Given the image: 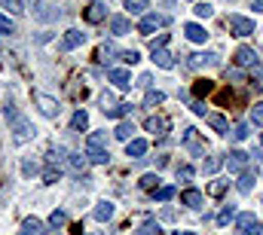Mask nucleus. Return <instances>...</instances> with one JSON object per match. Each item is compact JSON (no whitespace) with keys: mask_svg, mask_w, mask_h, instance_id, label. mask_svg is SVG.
<instances>
[{"mask_svg":"<svg viewBox=\"0 0 263 235\" xmlns=\"http://www.w3.org/2000/svg\"><path fill=\"white\" fill-rule=\"evenodd\" d=\"M227 28H230V34L233 37H251L254 34V18H248V15H230L227 18Z\"/></svg>","mask_w":263,"mask_h":235,"instance_id":"1","label":"nucleus"},{"mask_svg":"<svg viewBox=\"0 0 263 235\" xmlns=\"http://www.w3.org/2000/svg\"><path fill=\"white\" fill-rule=\"evenodd\" d=\"M34 134H37V128H34L31 119L18 116L15 122H12V141H15V144H25V141H31Z\"/></svg>","mask_w":263,"mask_h":235,"instance_id":"2","label":"nucleus"},{"mask_svg":"<svg viewBox=\"0 0 263 235\" xmlns=\"http://www.w3.org/2000/svg\"><path fill=\"white\" fill-rule=\"evenodd\" d=\"M181 144H184L187 153H193V156H205V141H202V134H199L196 128H184Z\"/></svg>","mask_w":263,"mask_h":235,"instance_id":"3","label":"nucleus"},{"mask_svg":"<svg viewBox=\"0 0 263 235\" xmlns=\"http://www.w3.org/2000/svg\"><path fill=\"white\" fill-rule=\"evenodd\" d=\"M236 229H239V235H263V223L254 214H239L236 217Z\"/></svg>","mask_w":263,"mask_h":235,"instance_id":"4","label":"nucleus"},{"mask_svg":"<svg viewBox=\"0 0 263 235\" xmlns=\"http://www.w3.org/2000/svg\"><path fill=\"white\" fill-rule=\"evenodd\" d=\"M34 104L40 107V113H43L46 119H55V116H59V110H62V107H59V101H55V98H49V95H43V92H34Z\"/></svg>","mask_w":263,"mask_h":235,"instance_id":"5","label":"nucleus"},{"mask_svg":"<svg viewBox=\"0 0 263 235\" xmlns=\"http://www.w3.org/2000/svg\"><path fill=\"white\" fill-rule=\"evenodd\" d=\"M168 125H172V119L165 116V113H156V116H150L144 122V128H147L153 138H165V134H168Z\"/></svg>","mask_w":263,"mask_h":235,"instance_id":"6","label":"nucleus"},{"mask_svg":"<svg viewBox=\"0 0 263 235\" xmlns=\"http://www.w3.org/2000/svg\"><path fill=\"white\" fill-rule=\"evenodd\" d=\"M233 58H236V67H251V70H254V67L260 64V55H257V49H251V46H239Z\"/></svg>","mask_w":263,"mask_h":235,"instance_id":"7","label":"nucleus"},{"mask_svg":"<svg viewBox=\"0 0 263 235\" xmlns=\"http://www.w3.org/2000/svg\"><path fill=\"white\" fill-rule=\"evenodd\" d=\"M248 162H251V153H242V150H230V153H227V168H230L233 174H242Z\"/></svg>","mask_w":263,"mask_h":235,"instance_id":"8","label":"nucleus"},{"mask_svg":"<svg viewBox=\"0 0 263 235\" xmlns=\"http://www.w3.org/2000/svg\"><path fill=\"white\" fill-rule=\"evenodd\" d=\"M214 64H220V58H217L214 52H193V55L187 58V67H190V70H199V67H214Z\"/></svg>","mask_w":263,"mask_h":235,"instance_id":"9","label":"nucleus"},{"mask_svg":"<svg viewBox=\"0 0 263 235\" xmlns=\"http://www.w3.org/2000/svg\"><path fill=\"white\" fill-rule=\"evenodd\" d=\"M83 18H86L89 25H98V22H104V18H107V6H104L101 0H92V3L86 6V12H83Z\"/></svg>","mask_w":263,"mask_h":235,"instance_id":"10","label":"nucleus"},{"mask_svg":"<svg viewBox=\"0 0 263 235\" xmlns=\"http://www.w3.org/2000/svg\"><path fill=\"white\" fill-rule=\"evenodd\" d=\"M159 25H165V18H162V15H156V12H147V15L138 22V31H141L144 37H150V34H153Z\"/></svg>","mask_w":263,"mask_h":235,"instance_id":"11","label":"nucleus"},{"mask_svg":"<svg viewBox=\"0 0 263 235\" xmlns=\"http://www.w3.org/2000/svg\"><path fill=\"white\" fill-rule=\"evenodd\" d=\"M181 202H184L187 208H193V211H196V208H202V202H205V192L196 189V186H187V189L181 192Z\"/></svg>","mask_w":263,"mask_h":235,"instance_id":"12","label":"nucleus"},{"mask_svg":"<svg viewBox=\"0 0 263 235\" xmlns=\"http://www.w3.org/2000/svg\"><path fill=\"white\" fill-rule=\"evenodd\" d=\"M184 34H187L190 43H205V40H208V31H205L199 22H187V25H184Z\"/></svg>","mask_w":263,"mask_h":235,"instance_id":"13","label":"nucleus"},{"mask_svg":"<svg viewBox=\"0 0 263 235\" xmlns=\"http://www.w3.org/2000/svg\"><path fill=\"white\" fill-rule=\"evenodd\" d=\"M107 76H110V83H114L117 89H132V73L126 67H114Z\"/></svg>","mask_w":263,"mask_h":235,"instance_id":"14","label":"nucleus"},{"mask_svg":"<svg viewBox=\"0 0 263 235\" xmlns=\"http://www.w3.org/2000/svg\"><path fill=\"white\" fill-rule=\"evenodd\" d=\"M129 31H132V22L126 15H110V34L114 37H126Z\"/></svg>","mask_w":263,"mask_h":235,"instance_id":"15","label":"nucleus"},{"mask_svg":"<svg viewBox=\"0 0 263 235\" xmlns=\"http://www.w3.org/2000/svg\"><path fill=\"white\" fill-rule=\"evenodd\" d=\"M147 141H141V138H132L129 144H126V156H132V159H144L147 156Z\"/></svg>","mask_w":263,"mask_h":235,"instance_id":"16","label":"nucleus"},{"mask_svg":"<svg viewBox=\"0 0 263 235\" xmlns=\"http://www.w3.org/2000/svg\"><path fill=\"white\" fill-rule=\"evenodd\" d=\"M205 122H208L217 134H230V119L223 116V113H208V116H205Z\"/></svg>","mask_w":263,"mask_h":235,"instance_id":"17","label":"nucleus"},{"mask_svg":"<svg viewBox=\"0 0 263 235\" xmlns=\"http://www.w3.org/2000/svg\"><path fill=\"white\" fill-rule=\"evenodd\" d=\"M83 40H86V34H83V31H77V28H70V31H65L62 49H77V46H83Z\"/></svg>","mask_w":263,"mask_h":235,"instance_id":"18","label":"nucleus"},{"mask_svg":"<svg viewBox=\"0 0 263 235\" xmlns=\"http://www.w3.org/2000/svg\"><path fill=\"white\" fill-rule=\"evenodd\" d=\"M153 64L162 67V70H172V67H175V55H172L168 49H156V52H153Z\"/></svg>","mask_w":263,"mask_h":235,"instance_id":"19","label":"nucleus"},{"mask_svg":"<svg viewBox=\"0 0 263 235\" xmlns=\"http://www.w3.org/2000/svg\"><path fill=\"white\" fill-rule=\"evenodd\" d=\"M254 180H257V177H254V171H242V174H239V180H236V189H239L242 195H248V192L254 189Z\"/></svg>","mask_w":263,"mask_h":235,"instance_id":"20","label":"nucleus"},{"mask_svg":"<svg viewBox=\"0 0 263 235\" xmlns=\"http://www.w3.org/2000/svg\"><path fill=\"white\" fill-rule=\"evenodd\" d=\"M132 134H135V122H129V119H123V122L114 128V138H117V141H126V144H129Z\"/></svg>","mask_w":263,"mask_h":235,"instance_id":"21","label":"nucleus"},{"mask_svg":"<svg viewBox=\"0 0 263 235\" xmlns=\"http://www.w3.org/2000/svg\"><path fill=\"white\" fill-rule=\"evenodd\" d=\"M18 235H43V220H37V217H28V220L22 223Z\"/></svg>","mask_w":263,"mask_h":235,"instance_id":"22","label":"nucleus"},{"mask_svg":"<svg viewBox=\"0 0 263 235\" xmlns=\"http://www.w3.org/2000/svg\"><path fill=\"white\" fill-rule=\"evenodd\" d=\"M248 134H251V128H248V122H236V125L230 128V141H233V144H242V141H245Z\"/></svg>","mask_w":263,"mask_h":235,"instance_id":"23","label":"nucleus"},{"mask_svg":"<svg viewBox=\"0 0 263 235\" xmlns=\"http://www.w3.org/2000/svg\"><path fill=\"white\" fill-rule=\"evenodd\" d=\"M86 156H89V162H95V165H104V162L110 159V153H107L104 147H86Z\"/></svg>","mask_w":263,"mask_h":235,"instance_id":"24","label":"nucleus"},{"mask_svg":"<svg viewBox=\"0 0 263 235\" xmlns=\"http://www.w3.org/2000/svg\"><path fill=\"white\" fill-rule=\"evenodd\" d=\"M223 165H227V159H223V156H208V159L202 162V171H205V174H217Z\"/></svg>","mask_w":263,"mask_h":235,"instance_id":"25","label":"nucleus"},{"mask_svg":"<svg viewBox=\"0 0 263 235\" xmlns=\"http://www.w3.org/2000/svg\"><path fill=\"white\" fill-rule=\"evenodd\" d=\"M110 217H114V202H98L95 205V220L98 223H107Z\"/></svg>","mask_w":263,"mask_h":235,"instance_id":"26","label":"nucleus"},{"mask_svg":"<svg viewBox=\"0 0 263 235\" xmlns=\"http://www.w3.org/2000/svg\"><path fill=\"white\" fill-rule=\"evenodd\" d=\"M162 101H165V95H162L159 89H147V92H144V107L153 110V107H159Z\"/></svg>","mask_w":263,"mask_h":235,"instance_id":"27","label":"nucleus"},{"mask_svg":"<svg viewBox=\"0 0 263 235\" xmlns=\"http://www.w3.org/2000/svg\"><path fill=\"white\" fill-rule=\"evenodd\" d=\"M67 165H70L77 174H83L86 165H89V156H83V153H70V156H67Z\"/></svg>","mask_w":263,"mask_h":235,"instance_id":"28","label":"nucleus"},{"mask_svg":"<svg viewBox=\"0 0 263 235\" xmlns=\"http://www.w3.org/2000/svg\"><path fill=\"white\" fill-rule=\"evenodd\" d=\"M34 15H37V18H40V22H55V18H59V15H62V12H59V9H55V6H49V3H43V6H40V9H37V12H34Z\"/></svg>","mask_w":263,"mask_h":235,"instance_id":"29","label":"nucleus"},{"mask_svg":"<svg viewBox=\"0 0 263 235\" xmlns=\"http://www.w3.org/2000/svg\"><path fill=\"white\" fill-rule=\"evenodd\" d=\"M86 125H89V113L80 107V110L70 116V128H73V131H86Z\"/></svg>","mask_w":263,"mask_h":235,"instance_id":"30","label":"nucleus"},{"mask_svg":"<svg viewBox=\"0 0 263 235\" xmlns=\"http://www.w3.org/2000/svg\"><path fill=\"white\" fill-rule=\"evenodd\" d=\"M227 189H230V180H214V183H208V186H205V192H208V195H214V199H220Z\"/></svg>","mask_w":263,"mask_h":235,"instance_id":"31","label":"nucleus"},{"mask_svg":"<svg viewBox=\"0 0 263 235\" xmlns=\"http://www.w3.org/2000/svg\"><path fill=\"white\" fill-rule=\"evenodd\" d=\"M236 217H239V208H236V205H227V208L217 214V226H227V223L236 220Z\"/></svg>","mask_w":263,"mask_h":235,"instance_id":"32","label":"nucleus"},{"mask_svg":"<svg viewBox=\"0 0 263 235\" xmlns=\"http://www.w3.org/2000/svg\"><path fill=\"white\" fill-rule=\"evenodd\" d=\"M193 12H196V18H211V15H214V6H211V3H205V0H196Z\"/></svg>","mask_w":263,"mask_h":235,"instance_id":"33","label":"nucleus"},{"mask_svg":"<svg viewBox=\"0 0 263 235\" xmlns=\"http://www.w3.org/2000/svg\"><path fill=\"white\" fill-rule=\"evenodd\" d=\"M214 92V83L211 80H196V86H193V95L202 98V95H211Z\"/></svg>","mask_w":263,"mask_h":235,"instance_id":"34","label":"nucleus"},{"mask_svg":"<svg viewBox=\"0 0 263 235\" xmlns=\"http://www.w3.org/2000/svg\"><path fill=\"white\" fill-rule=\"evenodd\" d=\"M126 9L132 15H147V0H126Z\"/></svg>","mask_w":263,"mask_h":235,"instance_id":"35","label":"nucleus"},{"mask_svg":"<svg viewBox=\"0 0 263 235\" xmlns=\"http://www.w3.org/2000/svg\"><path fill=\"white\" fill-rule=\"evenodd\" d=\"M227 80H230L233 86H242V83H245V73H242V67H236V64H233V67H227Z\"/></svg>","mask_w":263,"mask_h":235,"instance_id":"36","label":"nucleus"},{"mask_svg":"<svg viewBox=\"0 0 263 235\" xmlns=\"http://www.w3.org/2000/svg\"><path fill=\"white\" fill-rule=\"evenodd\" d=\"M107 144V131H92L86 138V147H104Z\"/></svg>","mask_w":263,"mask_h":235,"instance_id":"37","label":"nucleus"},{"mask_svg":"<svg viewBox=\"0 0 263 235\" xmlns=\"http://www.w3.org/2000/svg\"><path fill=\"white\" fill-rule=\"evenodd\" d=\"M141 189H153V192H156V189H159V174H153V171L144 174L141 177Z\"/></svg>","mask_w":263,"mask_h":235,"instance_id":"38","label":"nucleus"},{"mask_svg":"<svg viewBox=\"0 0 263 235\" xmlns=\"http://www.w3.org/2000/svg\"><path fill=\"white\" fill-rule=\"evenodd\" d=\"M98 101H101V110H104V113L117 107V95H114V92H101V98H98Z\"/></svg>","mask_w":263,"mask_h":235,"instance_id":"39","label":"nucleus"},{"mask_svg":"<svg viewBox=\"0 0 263 235\" xmlns=\"http://www.w3.org/2000/svg\"><path fill=\"white\" fill-rule=\"evenodd\" d=\"M129 113H132V104H126V101H123V104H117L114 110H107V116H110V119H123V116H129Z\"/></svg>","mask_w":263,"mask_h":235,"instance_id":"40","label":"nucleus"},{"mask_svg":"<svg viewBox=\"0 0 263 235\" xmlns=\"http://www.w3.org/2000/svg\"><path fill=\"white\" fill-rule=\"evenodd\" d=\"M162 229H159V223L156 220H144L141 223V229H138V235H159Z\"/></svg>","mask_w":263,"mask_h":235,"instance_id":"41","label":"nucleus"},{"mask_svg":"<svg viewBox=\"0 0 263 235\" xmlns=\"http://www.w3.org/2000/svg\"><path fill=\"white\" fill-rule=\"evenodd\" d=\"M172 195H175V186H159V189L153 192V199H156V202H168Z\"/></svg>","mask_w":263,"mask_h":235,"instance_id":"42","label":"nucleus"},{"mask_svg":"<svg viewBox=\"0 0 263 235\" xmlns=\"http://www.w3.org/2000/svg\"><path fill=\"white\" fill-rule=\"evenodd\" d=\"M0 34L6 37V34H15V22L9 18V15H0Z\"/></svg>","mask_w":263,"mask_h":235,"instance_id":"43","label":"nucleus"},{"mask_svg":"<svg viewBox=\"0 0 263 235\" xmlns=\"http://www.w3.org/2000/svg\"><path fill=\"white\" fill-rule=\"evenodd\" d=\"M37 171H40V165H37L34 159H25V162H22V174L25 177H34Z\"/></svg>","mask_w":263,"mask_h":235,"instance_id":"44","label":"nucleus"},{"mask_svg":"<svg viewBox=\"0 0 263 235\" xmlns=\"http://www.w3.org/2000/svg\"><path fill=\"white\" fill-rule=\"evenodd\" d=\"M59 177H62V168H55V165H49V168L43 171V180H46V183H55Z\"/></svg>","mask_w":263,"mask_h":235,"instance_id":"45","label":"nucleus"},{"mask_svg":"<svg viewBox=\"0 0 263 235\" xmlns=\"http://www.w3.org/2000/svg\"><path fill=\"white\" fill-rule=\"evenodd\" d=\"M65 223H67V214H65V211H52L49 226H65Z\"/></svg>","mask_w":263,"mask_h":235,"instance_id":"46","label":"nucleus"},{"mask_svg":"<svg viewBox=\"0 0 263 235\" xmlns=\"http://www.w3.org/2000/svg\"><path fill=\"white\" fill-rule=\"evenodd\" d=\"M120 58L126 61V64H138L141 55H138V49H126V52H120Z\"/></svg>","mask_w":263,"mask_h":235,"instance_id":"47","label":"nucleus"},{"mask_svg":"<svg viewBox=\"0 0 263 235\" xmlns=\"http://www.w3.org/2000/svg\"><path fill=\"white\" fill-rule=\"evenodd\" d=\"M251 122L263 128V104H254V107H251Z\"/></svg>","mask_w":263,"mask_h":235,"instance_id":"48","label":"nucleus"},{"mask_svg":"<svg viewBox=\"0 0 263 235\" xmlns=\"http://www.w3.org/2000/svg\"><path fill=\"white\" fill-rule=\"evenodd\" d=\"M165 43H168V34H159L156 40H150V52H156V49H165Z\"/></svg>","mask_w":263,"mask_h":235,"instance_id":"49","label":"nucleus"},{"mask_svg":"<svg viewBox=\"0 0 263 235\" xmlns=\"http://www.w3.org/2000/svg\"><path fill=\"white\" fill-rule=\"evenodd\" d=\"M9 12H25V6H22V0H0Z\"/></svg>","mask_w":263,"mask_h":235,"instance_id":"50","label":"nucleus"},{"mask_svg":"<svg viewBox=\"0 0 263 235\" xmlns=\"http://www.w3.org/2000/svg\"><path fill=\"white\" fill-rule=\"evenodd\" d=\"M193 177V168L190 165H178V180H190Z\"/></svg>","mask_w":263,"mask_h":235,"instance_id":"51","label":"nucleus"},{"mask_svg":"<svg viewBox=\"0 0 263 235\" xmlns=\"http://www.w3.org/2000/svg\"><path fill=\"white\" fill-rule=\"evenodd\" d=\"M193 113H199V116H208V107H205L202 101H193Z\"/></svg>","mask_w":263,"mask_h":235,"instance_id":"52","label":"nucleus"},{"mask_svg":"<svg viewBox=\"0 0 263 235\" xmlns=\"http://www.w3.org/2000/svg\"><path fill=\"white\" fill-rule=\"evenodd\" d=\"M138 86H144V89H150V73H144V76L138 80Z\"/></svg>","mask_w":263,"mask_h":235,"instance_id":"53","label":"nucleus"},{"mask_svg":"<svg viewBox=\"0 0 263 235\" xmlns=\"http://www.w3.org/2000/svg\"><path fill=\"white\" fill-rule=\"evenodd\" d=\"M251 9L254 12H263V0H251Z\"/></svg>","mask_w":263,"mask_h":235,"instance_id":"54","label":"nucleus"},{"mask_svg":"<svg viewBox=\"0 0 263 235\" xmlns=\"http://www.w3.org/2000/svg\"><path fill=\"white\" fill-rule=\"evenodd\" d=\"M254 76H257V80H263V64H257V67H254Z\"/></svg>","mask_w":263,"mask_h":235,"instance_id":"55","label":"nucleus"},{"mask_svg":"<svg viewBox=\"0 0 263 235\" xmlns=\"http://www.w3.org/2000/svg\"><path fill=\"white\" fill-rule=\"evenodd\" d=\"M178 235H196V232H178Z\"/></svg>","mask_w":263,"mask_h":235,"instance_id":"56","label":"nucleus"},{"mask_svg":"<svg viewBox=\"0 0 263 235\" xmlns=\"http://www.w3.org/2000/svg\"><path fill=\"white\" fill-rule=\"evenodd\" d=\"M31 3H37V0H31Z\"/></svg>","mask_w":263,"mask_h":235,"instance_id":"57","label":"nucleus"},{"mask_svg":"<svg viewBox=\"0 0 263 235\" xmlns=\"http://www.w3.org/2000/svg\"><path fill=\"white\" fill-rule=\"evenodd\" d=\"M260 144H263V138H260Z\"/></svg>","mask_w":263,"mask_h":235,"instance_id":"58","label":"nucleus"},{"mask_svg":"<svg viewBox=\"0 0 263 235\" xmlns=\"http://www.w3.org/2000/svg\"><path fill=\"white\" fill-rule=\"evenodd\" d=\"M230 3H233V0H230Z\"/></svg>","mask_w":263,"mask_h":235,"instance_id":"59","label":"nucleus"}]
</instances>
